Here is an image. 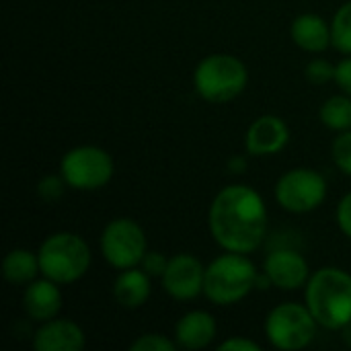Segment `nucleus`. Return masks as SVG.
Returning <instances> with one entry per match:
<instances>
[{"label": "nucleus", "mask_w": 351, "mask_h": 351, "mask_svg": "<svg viewBox=\"0 0 351 351\" xmlns=\"http://www.w3.org/2000/svg\"><path fill=\"white\" fill-rule=\"evenodd\" d=\"M208 224L214 241L232 253H253L267 230V210L261 195L247 185L224 187L212 202Z\"/></svg>", "instance_id": "obj_1"}, {"label": "nucleus", "mask_w": 351, "mask_h": 351, "mask_svg": "<svg viewBox=\"0 0 351 351\" xmlns=\"http://www.w3.org/2000/svg\"><path fill=\"white\" fill-rule=\"evenodd\" d=\"M306 306L325 329H343L351 321V276L323 267L306 282Z\"/></svg>", "instance_id": "obj_2"}, {"label": "nucleus", "mask_w": 351, "mask_h": 351, "mask_svg": "<svg viewBox=\"0 0 351 351\" xmlns=\"http://www.w3.org/2000/svg\"><path fill=\"white\" fill-rule=\"evenodd\" d=\"M257 278L259 274L245 253L228 251L206 267L204 294L218 306L237 304L257 288Z\"/></svg>", "instance_id": "obj_3"}, {"label": "nucleus", "mask_w": 351, "mask_h": 351, "mask_svg": "<svg viewBox=\"0 0 351 351\" xmlns=\"http://www.w3.org/2000/svg\"><path fill=\"white\" fill-rule=\"evenodd\" d=\"M43 278L56 284L80 280L90 265V249L74 232H56L43 241L37 251Z\"/></svg>", "instance_id": "obj_4"}, {"label": "nucleus", "mask_w": 351, "mask_h": 351, "mask_svg": "<svg viewBox=\"0 0 351 351\" xmlns=\"http://www.w3.org/2000/svg\"><path fill=\"white\" fill-rule=\"evenodd\" d=\"M249 80L247 66L228 53H214L204 58L195 72V90L210 103H228L239 97Z\"/></svg>", "instance_id": "obj_5"}, {"label": "nucleus", "mask_w": 351, "mask_h": 351, "mask_svg": "<svg viewBox=\"0 0 351 351\" xmlns=\"http://www.w3.org/2000/svg\"><path fill=\"white\" fill-rule=\"evenodd\" d=\"M317 319L308 311V306L302 304H280L276 306L267 321H265V333L274 348L286 351L304 350L317 333Z\"/></svg>", "instance_id": "obj_6"}, {"label": "nucleus", "mask_w": 351, "mask_h": 351, "mask_svg": "<svg viewBox=\"0 0 351 351\" xmlns=\"http://www.w3.org/2000/svg\"><path fill=\"white\" fill-rule=\"evenodd\" d=\"M60 171L70 187L93 191L105 187L111 181L113 160L103 148L78 146L64 154Z\"/></svg>", "instance_id": "obj_7"}, {"label": "nucleus", "mask_w": 351, "mask_h": 351, "mask_svg": "<svg viewBox=\"0 0 351 351\" xmlns=\"http://www.w3.org/2000/svg\"><path fill=\"white\" fill-rule=\"evenodd\" d=\"M101 251L115 269H130L142 263L146 251V234L142 226L130 218L111 220L101 237Z\"/></svg>", "instance_id": "obj_8"}, {"label": "nucleus", "mask_w": 351, "mask_h": 351, "mask_svg": "<svg viewBox=\"0 0 351 351\" xmlns=\"http://www.w3.org/2000/svg\"><path fill=\"white\" fill-rule=\"evenodd\" d=\"M327 197V183L321 173L313 169H292L280 177L276 185V199L294 214L317 210Z\"/></svg>", "instance_id": "obj_9"}, {"label": "nucleus", "mask_w": 351, "mask_h": 351, "mask_svg": "<svg viewBox=\"0 0 351 351\" xmlns=\"http://www.w3.org/2000/svg\"><path fill=\"white\" fill-rule=\"evenodd\" d=\"M206 267L193 255L181 253L169 259L162 274V286L175 300H193L204 292Z\"/></svg>", "instance_id": "obj_10"}, {"label": "nucleus", "mask_w": 351, "mask_h": 351, "mask_svg": "<svg viewBox=\"0 0 351 351\" xmlns=\"http://www.w3.org/2000/svg\"><path fill=\"white\" fill-rule=\"evenodd\" d=\"M263 274L271 280V286L282 290H298L311 280L306 259L292 249L271 251L265 259Z\"/></svg>", "instance_id": "obj_11"}, {"label": "nucleus", "mask_w": 351, "mask_h": 351, "mask_svg": "<svg viewBox=\"0 0 351 351\" xmlns=\"http://www.w3.org/2000/svg\"><path fill=\"white\" fill-rule=\"evenodd\" d=\"M290 140V130L282 117L263 115L255 119L247 132V150L253 156H267L284 150Z\"/></svg>", "instance_id": "obj_12"}, {"label": "nucleus", "mask_w": 351, "mask_h": 351, "mask_svg": "<svg viewBox=\"0 0 351 351\" xmlns=\"http://www.w3.org/2000/svg\"><path fill=\"white\" fill-rule=\"evenodd\" d=\"M33 346L37 351H78L84 348V333L74 321L51 319L39 327Z\"/></svg>", "instance_id": "obj_13"}, {"label": "nucleus", "mask_w": 351, "mask_h": 351, "mask_svg": "<svg viewBox=\"0 0 351 351\" xmlns=\"http://www.w3.org/2000/svg\"><path fill=\"white\" fill-rule=\"evenodd\" d=\"M23 306L29 319L37 323H45L56 319V315L62 308V292L56 282L51 280H39L27 284L25 296H23Z\"/></svg>", "instance_id": "obj_14"}, {"label": "nucleus", "mask_w": 351, "mask_h": 351, "mask_svg": "<svg viewBox=\"0 0 351 351\" xmlns=\"http://www.w3.org/2000/svg\"><path fill=\"white\" fill-rule=\"evenodd\" d=\"M175 337L185 350H204L216 337V321L206 311H191L177 323Z\"/></svg>", "instance_id": "obj_15"}, {"label": "nucleus", "mask_w": 351, "mask_h": 351, "mask_svg": "<svg viewBox=\"0 0 351 351\" xmlns=\"http://www.w3.org/2000/svg\"><path fill=\"white\" fill-rule=\"evenodd\" d=\"M290 35L298 47H302L304 51H315V53L325 51L329 43H333L331 29L319 14H302L294 19Z\"/></svg>", "instance_id": "obj_16"}, {"label": "nucleus", "mask_w": 351, "mask_h": 351, "mask_svg": "<svg viewBox=\"0 0 351 351\" xmlns=\"http://www.w3.org/2000/svg\"><path fill=\"white\" fill-rule=\"evenodd\" d=\"M113 296L123 308H138L150 296V276L144 269H123L113 284Z\"/></svg>", "instance_id": "obj_17"}, {"label": "nucleus", "mask_w": 351, "mask_h": 351, "mask_svg": "<svg viewBox=\"0 0 351 351\" xmlns=\"http://www.w3.org/2000/svg\"><path fill=\"white\" fill-rule=\"evenodd\" d=\"M39 271H41L39 257L33 255L27 249H14V251H10L4 257V263H2L4 280L10 282V284H14V286L31 284Z\"/></svg>", "instance_id": "obj_18"}, {"label": "nucleus", "mask_w": 351, "mask_h": 351, "mask_svg": "<svg viewBox=\"0 0 351 351\" xmlns=\"http://www.w3.org/2000/svg\"><path fill=\"white\" fill-rule=\"evenodd\" d=\"M321 121L337 132L351 130V97H331L321 107Z\"/></svg>", "instance_id": "obj_19"}, {"label": "nucleus", "mask_w": 351, "mask_h": 351, "mask_svg": "<svg viewBox=\"0 0 351 351\" xmlns=\"http://www.w3.org/2000/svg\"><path fill=\"white\" fill-rule=\"evenodd\" d=\"M331 39H333V45L351 56V2L343 4L337 14L333 16V23H331Z\"/></svg>", "instance_id": "obj_20"}, {"label": "nucleus", "mask_w": 351, "mask_h": 351, "mask_svg": "<svg viewBox=\"0 0 351 351\" xmlns=\"http://www.w3.org/2000/svg\"><path fill=\"white\" fill-rule=\"evenodd\" d=\"M333 160L346 175H351V130L341 132L335 138V142H333Z\"/></svg>", "instance_id": "obj_21"}, {"label": "nucleus", "mask_w": 351, "mask_h": 351, "mask_svg": "<svg viewBox=\"0 0 351 351\" xmlns=\"http://www.w3.org/2000/svg\"><path fill=\"white\" fill-rule=\"evenodd\" d=\"M132 351H175L177 343H173L171 339L158 335V333H150V335H142L138 337L132 346Z\"/></svg>", "instance_id": "obj_22"}, {"label": "nucleus", "mask_w": 351, "mask_h": 351, "mask_svg": "<svg viewBox=\"0 0 351 351\" xmlns=\"http://www.w3.org/2000/svg\"><path fill=\"white\" fill-rule=\"evenodd\" d=\"M306 78L313 84H325L331 78H335V66L329 64L327 60H313L306 66Z\"/></svg>", "instance_id": "obj_23"}, {"label": "nucleus", "mask_w": 351, "mask_h": 351, "mask_svg": "<svg viewBox=\"0 0 351 351\" xmlns=\"http://www.w3.org/2000/svg\"><path fill=\"white\" fill-rule=\"evenodd\" d=\"M64 183H66V179L62 177H45L41 183H39V187H37V191H39V195L45 199V202H56L58 197H62V193H64Z\"/></svg>", "instance_id": "obj_24"}, {"label": "nucleus", "mask_w": 351, "mask_h": 351, "mask_svg": "<svg viewBox=\"0 0 351 351\" xmlns=\"http://www.w3.org/2000/svg\"><path fill=\"white\" fill-rule=\"evenodd\" d=\"M167 265H169V261L165 259V255H160V253H156V251L146 253L144 259H142V269H144L148 276H160V278H162Z\"/></svg>", "instance_id": "obj_25"}, {"label": "nucleus", "mask_w": 351, "mask_h": 351, "mask_svg": "<svg viewBox=\"0 0 351 351\" xmlns=\"http://www.w3.org/2000/svg\"><path fill=\"white\" fill-rule=\"evenodd\" d=\"M337 224L341 228V232L351 239V193H348L337 208Z\"/></svg>", "instance_id": "obj_26"}, {"label": "nucleus", "mask_w": 351, "mask_h": 351, "mask_svg": "<svg viewBox=\"0 0 351 351\" xmlns=\"http://www.w3.org/2000/svg\"><path fill=\"white\" fill-rule=\"evenodd\" d=\"M335 80L337 84L346 90V95L351 97V58L341 60L337 66H335Z\"/></svg>", "instance_id": "obj_27"}, {"label": "nucleus", "mask_w": 351, "mask_h": 351, "mask_svg": "<svg viewBox=\"0 0 351 351\" xmlns=\"http://www.w3.org/2000/svg\"><path fill=\"white\" fill-rule=\"evenodd\" d=\"M220 351H259V346L255 341L243 339V337H232L228 341H224L220 348Z\"/></svg>", "instance_id": "obj_28"}, {"label": "nucleus", "mask_w": 351, "mask_h": 351, "mask_svg": "<svg viewBox=\"0 0 351 351\" xmlns=\"http://www.w3.org/2000/svg\"><path fill=\"white\" fill-rule=\"evenodd\" d=\"M343 331V343L348 346V348H351V321L341 329Z\"/></svg>", "instance_id": "obj_29"}]
</instances>
